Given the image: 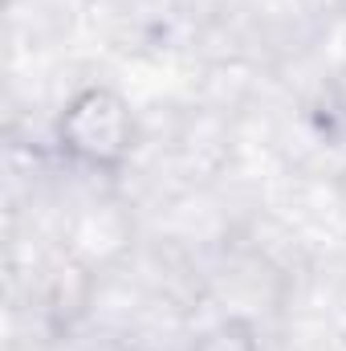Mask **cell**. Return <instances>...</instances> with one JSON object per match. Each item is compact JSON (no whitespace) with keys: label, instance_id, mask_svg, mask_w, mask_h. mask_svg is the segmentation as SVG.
Returning a JSON list of instances; mask_svg holds the SVG:
<instances>
[{"label":"cell","instance_id":"6da1fadb","mask_svg":"<svg viewBox=\"0 0 346 351\" xmlns=\"http://www.w3.org/2000/svg\"><path fill=\"white\" fill-rule=\"evenodd\" d=\"M62 139L66 147L86 160V164H118L122 152H127V139H131V119H127V106L110 94V90H86L70 110H66V123H62Z\"/></svg>","mask_w":346,"mask_h":351}]
</instances>
